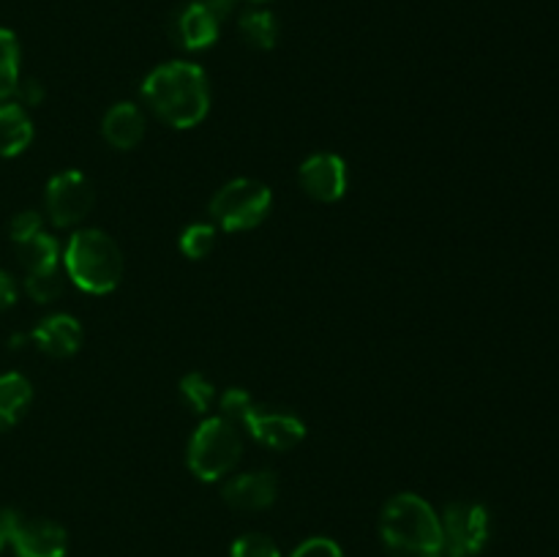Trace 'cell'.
Returning a JSON list of instances; mask_svg holds the SVG:
<instances>
[{
    "label": "cell",
    "instance_id": "5b68a950",
    "mask_svg": "<svg viewBox=\"0 0 559 557\" xmlns=\"http://www.w3.org/2000/svg\"><path fill=\"white\" fill-rule=\"evenodd\" d=\"M273 205V194L262 180L235 178L224 183L211 200V216L227 233H246L260 227Z\"/></svg>",
    "mask_w": 559,
    "mask_h": 557
},
{
    "label": "cell",
    "instance_id": "4316f807",
    "mask_svg": "<svg viewBox=\"0 0 559 557\" xmlns=\"http://www.w3.org/2000/svg\"><path fill=\"white\" fill-rule=\"evenodd\" d=\"M16 98H20L22 107H38L44 102V87L38 80H20L16 85Z\"/></svg>",
    "mask_w": 559,
    "mask_h": 557
},
{
    "label": "cell",
    "instance_id": "52a82bcc",
    "mask_svg": "<svg viewBox=\"0 0 559 557\" xmlns=\"http://www.w3.org/2000/svg\"><path fill=\"white\" fill-rule=\"evenodd\" d=\"M93 202L96 189L82 169H63L49 178L44 205L55 227H76L93 211Z\"/></svg>",
    "mask_w": 559,
    "mask_h": 557
},
{
    "label": "cell",
    "instance_id": "7a4b0ae2",
    "mask_svg": "<svg viewBox=\"0 0 559 557\" xmlns=\"http://www.w3.org/2000/svg\"><path fill=\"white\" fill-rule=\"evenodd\" d=\"M380 538L396 557H437L442 549L440 513L413 491L391 497L380 513Z\"/></svg>",
    "mask_w": 559,
    "mask_h": 557
},
{
    "label": "cell",
    "instance_id": "277c9868",
    "mask_svg": "<svg viewBox=\"0 0 559 557\" xmlns=\"http://www.w3.org/2000/svg\"><path fill=\"white\" fill-rule=\"evenodd\" d=\"M243 453V437H240L238 424H233L224 415L205 418L189 440L186 451V464L191 475H197L205 484L222 481L235 470Z\"/></svg>",
    "mask_w": 559,
    "mask_h": 557
},
{
    "label": "cell",
    "instance_id": "603a6c76",
    "mask_svg": "<svg viewBox=\"0 0 559 557\" xmlns=\"http://www.w3.org/2000/svg\"><path fill=\"white\" fill-rule=\"evenodd\" d=\"M229 557H282L276 541L265 533H246L229 549Z\"/></svg>",
    "mask_w": 559,
    "mask_h": 557
},
{
    "label": "cell",
    "instance_id": "f1b7e54d",
    "mask_svg": "<svg viewBox=\"0 0 559 557\" xmlns=\"http://www.w3.org/2000/svg\"><path fill=\"white\" fill-rule=\"evenodd\" d=\"M194 3H200V5H205L207 11H213V14L218 16V20H227L229 16V11H233V5H235V0H194Z\"/></svg>",
    "mask_w": 559,
    "mask_h": 557
},
{
    "label": "cell",
    "instance_id": "8992f818",
    "mask_svg": "<svg viewBox=\"0 0 559 557\" xmlns=\"http://www.w3.org/2000/svg\"><path fill=\"white\" fill-rule=\"evenodd\" d=\"M442 549L437 557H478L489 541V511L480 502H451L442 511Z\"/></svg>",
    "mask_w": 559,
    "mask_h": 557
},
{
    "label": "cell",
    "instance_id": "30bf717a",
    "mask_svg": "<svg viewBox=\"0 0 559 557\" xmlns=\"http://www.w3.org/2000/svg\"><path fill=\"white\" fill-rule=\"evenodd\" d=\"M298 180L306 194L317 202H338L347 194V162L336 153H311L298 169Z\"/></svg>",
    "mask_w": 559,
    "mask_h": 557
},
{
    "label": "cell",
    "instance_id": "9a60e30c",
    "mask_svg": "<svg viewBox=\"0 0 559 557\" xmlns=\"http://www.w3.org/2000/svg\"><path fill=\"white\" fill-rule=\"evenodd\" d=\"M33 142V120L16 102H0V156L14 158Z\"/></svg>",
    "mask_w": 559,
    "mask_h": 557
},
{
    "label": "cell",
    "instance_id": "2e32d148",
    "mask_svg": "<svg viewBox=\"0 0 559 557\" xmlns=\"http://www.w3.org/2000/svg\"><path fill=\"white\" fill-rule=\"evenodd\" d=\"M33 402V386L25 375H0V431L11 429Z\"/></svg>",
    "mask_w": 559,
    "mask_h": 557
},
{
    "label": "cell",
    "instance_id": "d6986e66",
    "mask_svg": "<svg viewBox=\"0 0 559 557\" xmlns=\"http://www.w3.org/2000/svg\"><path fill=\"white\" fill-rule=\"evenodd\" d=\"M20 85V42L0 27V102H9Z\"/></svg>",
    "mask_w": 559,
    "mask_h": 557
},
{
    "label": "cell",
    "instance_id": "83f0119b",
    "mask_svg": "<svg viewBox=\"0 0 559 557\" xmlns=\"http://www.w3.org/2000/svg\"><path fill=\"white\" fill-rule=\"evenodd\" d=\"M16 304V284L5 271H0V311L11 309Z\"/></svg>",
    "mask_w": 559,
    "mask_h": 557
},
{
    "label": "cell",
    "instance_id": "cb8c5ba5",
    "mask_svg": "<svg viewBox=\"0 0 559 557\" xmlns=\"http://www.w3.org/2000/svg\"><path fill=\"white\" fill-rule=\"evenodd\" d=\"M251 402H254V399H251V393L243 391V388H227V391L222 393V399H218V407H222L224 418H229L233 424H240V418H243V413L249 410Z\"/></svg>",
    "mask_w": 559,
    "mask_h": 557
},
{
    "label": "cell",
    "instance_id": "484cf974",
    "mask_svg": "<svg viewBox=\"0 0 559 557\" xmlns=\"http://www.w3.org/2000/svg\"><path fill=\"white\" fill-rule=\"evenodd\" d=\"M289 557H344V552L333 538H322V535H317V538L304 541V544H300Z\"/></svg>",
    "mask_w": 559,
    "mask_h": 557
},
{
    "label": "cell",
    "instance_id": "e0dca14e",
    "mask_svg": "<svg viewBox=\"0 0 559 557\" xmlns=\"http://www.w3.org/2000/svg\"><path fill=\"white\" fill-rule=\"evenodd\" d=\"M16 257H20V265L25 268V273H41L60 268V246L52 235L36 233L33 238L14 244Z\"/></svg>",
    "mask_w": 559,
    "mask_h": 557
},
{
    "label": "cell",
    "instance_id": "ac0fdd59",
    "mask_svg": "<svg viewBox=\"0 0 559 557\" xmlns=\"http://www.w3.org/2000/svg\"><path fill=\"white\" fill-rule=\"evenodd\" d=\"M240 36L254 49H273L278 42V22L271 11H246L240 16Z\"/></svg>",
    "mask_w": 559,
    "mask_h": 557
},
{
    "label": "cell",
    "instance_id": "f546056e",
    "mask_svg": "<svg viewBox=\"0 0 559 557\" xmlns=\"http://www.w3.org/2000/svg\"><path fill=\"white\" fill-rule=\"evenodd\" d=\"M11 519H14V508H0V549L9 544Z\"/></svg>",
    "mask_w": 559,
    "mask_h": 557
},
{
    "label": "cell",
    "instance_id": "5bb4252c",
    "mask_svg": "<svg viewBox=\"0 0 559 557\" xmlns=\"http://www.w3.org/2000/svg\"><path fill=\"white\" fill-rule=\"evenodd\" d=\"M31 342L49 358H71L82 347V325L71 315H49L33 328Z\"/></svg>",
    "mask_w": 559,
    "mask_h": 557
},
{
    "label": "cell",
    "instance_id": "3957f363",
    "mask_svg": "<svg viewBox=\"0 0 559 557\" xmlns=\"http://www.w3.org/2000/svg\"><path fill=\"white\" fill-rule=\"evenodd\" d=\"M66 278L91 295H107L123 278V251L102 229H76L63 249Z\"/></svg>",
    "mask_w": 559,
    "mask_h": 557
},
{
    "label": "cell",
    "instance_id": "9c48e42d",
    "mask_svg": "<svg viewBox=\"0 0 559 557\" xmlns=\"http://www.w3.org/2000/svg\"><path fill=\"white\" fill-rule=\"evenodd\" d=\"M240 424L249 429V435L254 437L260 446L273 448V451H293L295 446H300L306 437V424L293 413H284V410L262 407V404H249V410L243 413Z\"/></svg>",
    "mask_w": 559,
    "mask_h": 557
},
{
    "label": "cell",
    "instance_id": "8fae6325",
    "mask_svg": "<svg viewBox=\"0 0 559 557\" xmlns=\"http://www.w3.org/2000/svg\"><path fill=\"white\" fill-rule=\"evenodd\" d=\"M222 497L227 506L238 511H265L278 497V478L271 470H251V473L233 475L224 484Z\"/></svg>",
    "mask_w": 559,
    "mask_h": 557
},
{
    "label": "cell",
    "instance_id": "7402d4cb",
    "mask_svg": "<svg viewBox=\"0 0 559 557\" xmlns=\"http://www.w3.org/2000/svg\"><path fill=\"white\" fill-rule=\"evenodd\" d=\"M63 284H66V276L60 273V268H52V271H41V273H27L25 276V289L36 304H52L55 298H60Z\"/></svg>",
    "mask_w": 559,
    "mask_h": 557
},
{
    "label": "cell",
    "instance_id": "ba28073f",
    "mask_svg": "<svg viewBox=\"0 0 559 557\" xmlns=\"http://www.w3.org/2000/svg\"><path fill=\"white\" fill-rule=\"evenodd\" d=\"M9 544L14 546L16 557H66L69 533L52 519L22 517L20 511H14Z\"/></svg>",
    "mask_w": 559,
    "mask_h": 557
},
{
    "label": "cell",
    "instance_id": "6da1fadb",
    "mask_svg": "<svg viewBox=\"0 0 559 557\" xmlns=\"http://www.w3.org/2000/svg\"><path fill=\"white\" fill-rule=\"evenodd\" d=\"M142 102L162 123L173 129H194L211 112V85L202 66L169 60L142 80Z\"/></svg>",
    "mask_w": 559,
    "mask_h": 557
},
{
    "label": "cell",
    "instance_id": "d4e9b609",
    "mask_svg": "<svg viewBox=\"0 0 559 557\" xmlns=\"http://www.w3.org/2000/svg\"><path fill=\"white\" fill-rule=\"evenodd\" d=\"M36 233H41V216L36 211H22L11 218L9 235L11 244H22V240L33 238Z\"/></svg>",
    "mask_w": 559,
    "mask_h": 557
},
{
    "label": "cell",
    "instance_id": "7c38bea8",
    "mask_svg": "<svg viewBox=\"0 0 559 557\" xmlns=\"http://www.w3.org/2000/svg\"><path fill=\"white\" fill-rule=\"evenodd\" d=\"M218 31H222V20L194 0L183 5L173 20L175 42L189 52H202V49L213 47L218 42Z\"/></svg>",
    "mask_w": 559,
    "mask_h": 557
},
{
    "label": "cell",
    "instance_id": "44dd1931",
    "mask_svg": "<svg viewBox=\"0 0 559 557\" xmlns=\"http://www.w3.org/2000/svg\"><path fill=\"white\" fill-rule=\"evenodd\" d=\"M213 246H216V227L213 224H191L180 233L178 240V249L189 260H202V257L211 254Z\"/></svg>",
    "mask_w": 559,
    "mask_h": 557
},
{
    "label": "cell",
    "instance_id": "4fadbf2b",
    "mask_svg": "<svg viewBox=\"0 0 559 557\" xmlns=\"http://www.w3.org/2000/svg\"><path fill=\"white\" fill-rule=\"evenodd\" d=\"M102 134L115 151H134L147 134L145 109L134 102H118L102 120Z\"/></svg>",
    "mask_w": 559,
    "mask_h": 557
},
{
    "label": "cell",
    "instance_id": "4dcf8cb0",
    "mask_svg": "<svg viewBox=\"0 0 559 557\" xmlns=\"http://www.w3.org/2000/svg\"><path fill=\"white\" fill-rule=\"evenodd\" d=\"M251 3H265V0H251Z\"/></svg>",
    "mask_w": 559,
    "mask_h": 557
},
{
    "label": "cell",
    "instance_id": "ffe728a7",
    "mask_svg": "<svg viewBox=\"0 0 559 557\" xmlns=\"http://www.w3.org/2000/svg\"><path fill=\"white\" fill-rule=\"evenodd\" d=\"M180 396H183V402L194 413H207L211 404L216 402V386L205 375H200V371H191V375L180 380Z\"/></svg>",
    "mask_w": 559,
    "mask_h": 557
}]
</instances>
